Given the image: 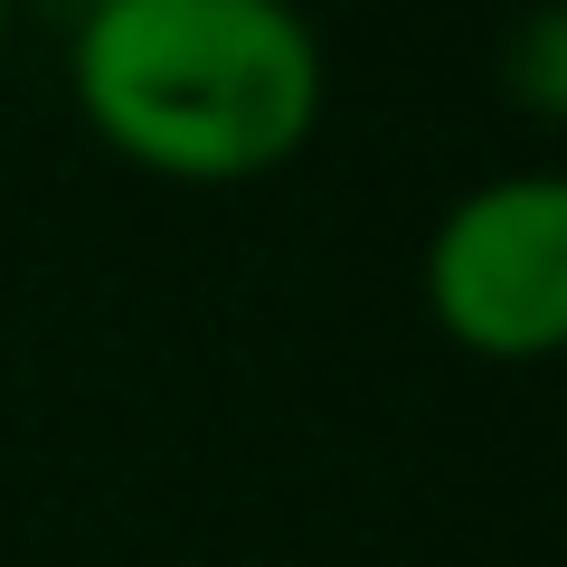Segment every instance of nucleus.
<instances>
[{
  "mask_svg": "<svg viewBox=\"0 0 567 567\" xmlns=\"http://www.w3.org/2000/svg\"><path fill=\"white\" fill-rule=\"evenodd\" d=\"M66 104L142 181L246 189L312 152L331 58L303 0H76Z\"/></svg>",
  "mask_w": 567,
  "mask_h": 567,
  "instance_id": "f257e3e1",
  "label": "nucleus"
},
{
  "mask_svg": "<svg viewBox=\"0 0 567 567\" xmlns=\"http://www.w3.org/2000/svg\"><path fill=\"white\" fill-rule=\"evenodd\" d=\"M425 312L464 360L539 369L567 341V181L492 171L425 237Z\"/></svg>",
  "mask_w": 567,
  "mask_h": 567,
  "instance_id": "f03ea898",
  "label": "nucleus"
},
{
  "mask_svg": "<svg viewBox=\"0 0 567 567\" xmlns=\"http://www.w3.org/2000/svg\"><path fill=\"white\" fill-rule=\"evenodd\" d=\"M10 48H20V0H0V66H10Z\"/></svg>",
  "mask_w": 567,
  "mask_h": 567,
  "instance_id": "7ed1b4c3",
  "label": "nucleus"
}]
</instances>
